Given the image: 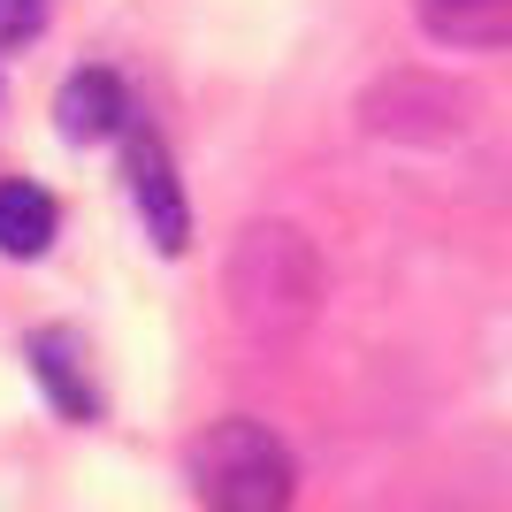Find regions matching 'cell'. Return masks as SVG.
Wrapping results in <instances>:
<instances>
[{"label": "cell", "mask_w": 512, "mask_h": 512, "mask_svg": "<svg viewBox=\"0 0 512 512\" xmlns=\"http://www.w3.org/2000/svg\"><path fill=\"white\" fill-rule=\"evenodd\" d=\"M222 314L253 344L283 352L299 344L321 314V253L291 222H253L222 260Z\"/></svg>", "instance_id": "obj_1"}, {"label": "cell", "mask_w": 512, "mask_h": 512, "mask_svg": "<svg viewBox=\"0 0 512 512\" xmlns=\"http://www.w3.org/2000/svg\"><path fill=\"white\" fill-rule=\"evenodd\" d=\"M184 474H192V497L214 512H276L299 490V467L291 451L276 444V428L260 421H214L184 444Z\"/></svg>", "instance_id": "obj_2"}, {"label": "cell", "mask_w": 512, "mask_h": 512, "mask_svg": "<svg viewBox=\"0 0 512 512\" xmlns=\"http://www.w3.org/2000/svg\"><path fill=\"white\" fill-rule=\"evenodd\" d=\"M467 107L474 100L459 85L406 69V77H383V85L360 100V123L375 130V138H398V146H451V138L467 130Z\"/></svg>", "instance_id": "obj_3"}, {"label": "cell", "mask_w": 512, "mask_h": 512, "mask_svg": "<svg viewBox=\"0 0 512 512\" xmlns=\"http://www.w3.org/2000/svg\"><path fill=\"white\" fill-rule=\"evenodd\" d=\"M123 184H130V199H138V214H146L153 253H184V245H192V207H184V184H176V169H169V146H161L153 130H138V138L123 146Z\"/></svg>", "instance_id": "obj_4"}, {"label": "cell", "mask_w": 512, "mask_h": 512, "mask_svg": "<svg viewBox=\"0 0 512 512\" xmlns=\"http://www.w3.org/2000/svg\"><path fill=\"white\" fill-rule=\"evenodd\" d=\"M413 16L436 46H459V54L512 46V0H413Z\"/></svg>", "instance_id": "obj_5"}, {"label": "cell", "mask_w": 512, "mask_h": 512, "mask_svg": "<svg viewBox=\"0 0 512 512\" xmlns=\"http://www.w3.org/2000/svg\"><path fill=\"white\" fill-rule=\"evenodd\" d=\"M123 85L107 77V69H85V77H69L62 100H54V130L62 138H77V146H92V138H115L123 130Z\"/></svg>", "instance_id": "obj_6"}, {"label": "cell", "mask_w": 512, "mask_h": 512, "mask_svg": "<svg viewBox=\"0 0 512 512\" xmlns=\"http://www.w3.org/2000/svg\"><path fill=\"white\" fill-rule=\"evenodd\" d=\"M31 367H39V383L54 390L62 413H77V421L100 413V390L85 383V344L69 337V329H39V337H31Z\"/></svg>", "instance_id": "obj_7"}, {"label": "cell", "mask_w": 512, "mask_h": 512, "mask_svg": "<svg viewBox=\"0 0 512 512\" xmlns=\"http://www.w3.org/2000/svg\"><path fill=\"white\" fill-rule=\"evenodd\" d=\"M54 245V199L39 184H0V253L39 260Z\"/></svg>", "instance_id": "obj_8"}, {"label": "cell", "mask_w": 512, "mask_h": 512, "mask_svg": "<svg viewBox=\"0 0 512 512\" xmlns=\"http://www.w3.org/2000/svg\"><path fill=\"white\" fill-rule=\"evenodd\" d=\"M46 23V0H0V39H31Z\"/></svg>", "instance_id": "obj_9"}]
</instances>
